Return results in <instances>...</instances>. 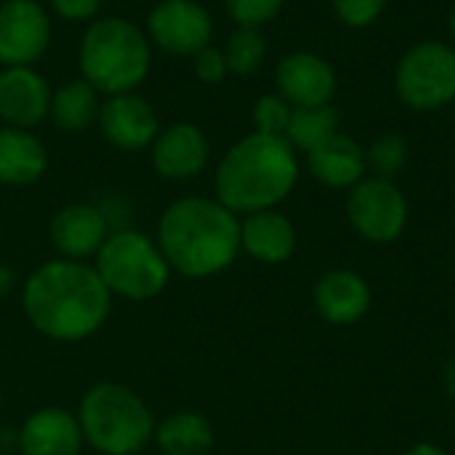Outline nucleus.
I'll use <instances>...</instances> for the list:
<instances>
[{
	"label": "nucleus",
	"instance_id": "1",
	"mask_svg": "<svg viewBox=\"0 0 455 455\" xmlns=\"http://www.w3.org/2000/svg\"><path fill=\"white\" fill-rule=\"evenodd\" d=\"M21 307L37 333L51 341L75 344L104 328L112 312V293L93 264L53 259L27 277Z\"/></svg>",
	"mask_w": 455,
	"mask_h": 455
},
{
	"label": "nucleus",
	"instance_id": "2",
	"mask_svg": "<svg viewBox=\"0 0 455 455\" xmlns=\"http://www.w3.org/2000/svg\"><path fill=\"white\" fill-rule=\"evenodd\" d=\"M157 245L171 272L192 280L213 277L240 253V219L213 197H179L157 221Z\"/></svg>",
	"mask_w": 455,
	"mask_h": 455
},
{
	"label": "nucleus",
	"instance_id": "3",
	"mask_svg": "<svg viewBox=\"0 0 455 455\" xmlns=\"http://www.w3.org/2000/svg\"><path fill=\"white\" fill-rule=\"evenodd\" d=\"M299 181V157L285 136L248 133L227 149L216 168V200L232 213L277 208Z\"/></svg>",
	"mask_w": 455,
	"mask_h": 455
},
{
	"label": "nucleus",
	"instance_id": "4",
	"mask_svg": "<svg viewBox=\"0 0 455 455\" xmlns=\"http://www.w3.org/2000/svg\"><path fill=\"white\" fill-rule=\"evenodd\" d=\"M80 77L99 93L136 91L152 67V43L141 27L123 16H101L88 21L77 48Z\"/></svg>",
	"mask_w": 455,
	"mask_h": 455
},
{
	"label": "nucleus",
	"instance_id": "5",
	"mask_svg": "<svg viewBox=\"0 0 455 455\" xmlns=\"http://www.w3.org/2000/svg\"><path fill=\"white\" fill-rule=\"evenodd\" d=\"M75 416L83 440L101 455H139L149 440H155V416L149 405L123 384H93L83 395Z\"/></svg>",
	"mask_w": 455,
	"mask_h": 455
},
{
	"label": "nucleus",
	"instance_id": "6",
	"mask_svg": "<svg viewBox=\"0 0 455 455\" xmlns=\"http://www.w3.org/2000/svg\"><path fill=\"white\" fill-rule=\"evenodd\" d=\"M93 269L112 296L128 301H149L160 296L171 280V267L157 240L136 229L109 232L96 253Z\"/></svg>",
	"mask_w": 455,
	"mask_h": 455
},
{
	"label": "nucleus",
	"instance_id": "7",
	"mask_svg": "<svg viewBox=\"0 0 455 455\" xmlns=\"http://www.w3.org/2000/svg\"><path fill=\"white\" fill-rule=\"evenodd\" d=\"M397 96L416 112L443 109L455 99V48L424 40L405 51L395 69Z\"/></svg>",
	"mask_w": 455,
	"mask_h": 455
},
{
	"label": "nucleus",
	"instance_id": "8",
	"mask_svg": "<svg viewBox=\"0 0 455 455\" xmlns=\"http://www.w3.org/2000/svg\"><path fill=\"white\" fill-rule=\"evenodd\" d=\"M347 216L360 237L376 245L395 243L408 227V200L389 179H363L349 189Z\"/></svg>",
	"mask_w": 455,
	"mask_h": 455
},
{
	"label": "nucleus",
	"instance_id": "9",
	"mask_svg": "<svg viewBox=\"0 0 455 455\" xmlns=\"http://www.w3.org/2000/svg\"><path fill=\"white\" fill-rule=\"evenodd\" d=\"M147 37L165 53L195 56L213 40V19L197 0H160L147 16Z\"/></svg>",
	"mask_w": 455,
	"mask_h": 455
},
{
	"label": "nucleus",
	"instance_id": "10",
	"mask_svg": "<svg viewBox=\"0 0 455 455\" xmlns=\"http://www.w3.org/2000/svg\"><path fill=\"white\" fill-rule=\"evenodd\" d=\"M51 45V16L40 0L0 3V64L35 67Z\"/></svg>",
	"mask_w": 455,
	"mask_h": 455
},
{
	"label": "nucleus",
	"instance_id": "11",
	"mask_svg": "<svg viewBox=\"0 0 455 455\" xmlns=\"http://www.w3.org/2000/svg\"><path fill=\"white\" fill-rule=\"evenodd\" d=\"M96 125L107 144L120 152H141L152 147L155 136L160 133L155 107L136 91L107 96L99 107Z\"/></svg>",
	"mask_w": 455,
	"mask_h": 455
},
{
	"label": "nucleus",
	"instance_id": "12",
	"mask_svg": "<svg viewBox=\"0 0 455 455\" xmlns=\"http://www.w3.org/2000/svg\"><path fill=\"white\" fill-rule=\"evenodd\" d=\"M149 149L155 171L168 181H189L200 176L211 160V141L205 131L189 120L160 128Z\"/></svg>",
	"mask_w": 455,
	"mask_h": 455
},
{
	"label": "nucleus",
	"instance_id": "13",
	"mask_svg": "<svg viewBox=\"0 0 455 455\" xmlns=\"http://www.w3.org/2000/svg\"><path fill=\"white\" fill-rule=\"evenodd\" d=\"M277 93L291 107L331 104L336 93V69L328 59L312 51H293L280 59L275 69Z\"/></svg>",
	"mask_w": 455,
	"mask_h": 455
},
{
	"label": "nucleus",
	"instance_id": "14",
	"mask_svg": "<svg viewBox=\"0 0 455 455\" xmlns=\"http://www.w3.org/2000/svg\"><path fill=\"white\" fill-rule=\"evenodd\" d=\"M48 235L59 259L85 261L91 256L96 259L99 248L107 243L109 221L101 208L91 203H69L53 213Z\"/></svg>",
	"mask_w": 455,
	"mask_h": 455
},
{
	"label": "nucleus",
	"instance_id": "15",
	"mask_svg": "<svg viewBox=\"0 0 455 455\" xmlns=\"http://www.w3.org/2000/svg\"><path fill=\"white\" fill-rule=\"evenodd\" d=\"M51 85L35 67L0 69V120L13 128L32 131L48 117Z\"/></svg>",
	"mask_w": 455,
	"mask_h": 455
},
{
	"label": "nucleus",
	"instance_id": "16",
	"mask_svg": "<svg viewBox=\"0 0 455 455\" xmlns=\"http://www.w3.org/2000/svg\"><path fill=\"white\" fill-rule=\"evenodd\" d=\"M85 445L83 429L75 413L64 408H40L19 429L21 455H80Z\"/></svg>",
	"mask_w": 455,
	"mask_h": 455
},
{
	"label": "nucleus",
	"instance_id": "17",
	"mask_svg": "<svg viewBox=\"0 0 455 455\" xmlns=\"http://www.w3.org/2000/svg\"><path fill=\"white\" fill-rule=\"evenodd\" d=\"M312 299L317 315L331 325H355L368 315L373 304V293L365 277L349 269H333L323 275Z\"/></svg>",
	"mask_w": 455,
	"mask_h": 455
},
{
	"label": "nucleus",
	"instance_id": "18",
	"mask_svg": "<svg viewBox=\"0 0 455 455\" xmlns=\"http://www.w3.org/2000/svg\"><path fill=\"white\" fill-rule=\"evenodd\" d=\"M299 235L293 221L277 208L248 213L240 221V251L261 264H285L296 251Z\"/></svg>",
	"mask_w": 455,
	"mask_h": 455
},
{
	"label": "nucleus",
	"instance_id": "19",
	"mask_svg": "<svg viewBox=\"0 0 455 455\" xmlns=\"http://www.w3.org/2000/svg\"><path fill=\"white\" fill-rule=\"evenodd\" d=\"M309 173L331 189H352L365 179V149L347 133H333L307 152Z\"/></svg>",
	"mask_w": 455,
	"mask_h": 455
},
{
	"label": "nucleus",
	"instance_id": "20",
	"mask_svg": "<svg viewBox=\"0 0 455 455\" xmlns=\"http://www.w3.org/2000/svg\"><path fill=\"white\" fill-rule=\"evenodd\" d=\"M48 168L45 144L27 128L0 125V184L29 187Z\"/></svg>",
	"mask_w": 455,
	"mask_h": 455
},
{
	"label": "nucleus",
	"instance_id": "21",
	"mask_svg": "<svg viewBox=\"0 0 455 455\" xmlns=\"http://www.w3.org/2000/svg\"><path fill=\"white\" fill-rule=\"evenodd\" d=\"M101 93L85 80V77H72L64 85H59L51 93V109L48 117L53 120V125L59 131L67 133H80L85 128H91L99 117V107H101Z\"/></svg>",
	"mask_w": 455,
	"mask_h": 455
},
{
	"label": "nucleus",
	"instance_id": "22",
	"mask_svg": "<svg viewBox=\"0 0 455 455\" xmlns=\"http://www.w3.org/2000/svg\"><path fill=\"white\" fill-rule=\"evenodd\" d=\"M155 443L160 453L168 455H205L213 443V424L195 411H179L155 427Z\"/></svg>",
	"mask_w": 455,
	"mask_h": 455
},
{
	"label": "nucleus",
	"instance_id": "23",
	"mask_svg": "<svg viewBox=\"0 0 455 455\" xmlns=\"http://www.w3.org/2000/svg\"><path fill=\"white\" fill-rule=\"evenodd\" d=\"M339 131V112L333 104L320 107H293L285 139L293 149L309 152Z\"/></svg>",
	"mask_w": 455,
	"mask_h": 455
},
{
	"label": "nucleus",
	"instance_id": "24",
	"mask_svg": "<svg viewBox=\"0 0 455 455\" xmlns=\"http://www.w3.org/2000/svg\"><path fill=\"white\" fill-rule=\"evenodd\" d=\"M221 51H224L229 72H235V75H253V72L261 69V64L267 59V40L253 27H237L227 37Z\"/></svg>",
	"mask_w": 455,
	"mask_h": 455
},
{
	"label": "nucleus",
	"instance_id": "25",
	"mask_svg": "<svg viewBox=\"0 0 455 455\" xmlns=\"http://www.w3.org/2000/svg\"><path fill=\"white\" fill-rule=\"evenodd\" d=\"M408 163V141L400 133H384L365 149V165L376 179H395Z\"/></svg>",
	"mask_w": 455,
	"mask_h": 455
},
{
	"label": "nucleus",
	"instance_id": "26",
	"mask_svg": "<svg viewBox=\"0 0 455 455\" xmlns=\"http://www.w3.org/2000/svg\"><path fill=\"white\" fill-rule=\"evenodd\" d=\"M291 112H293V107L280 93H264L253 104V125H256V133L285 136L288 123H291Z\"/></svg>",
	"mask_w": 455,
	"mask_h": 455
},
{
	"label": "nucleus",
	"instance_id": "27",
	"mask_svg": "<svg viewBox=\"0 0 455 455\" xmlns=\"http://www.w3.org/2000/svg\"><path fill=\"white\" fill-rule=\"evenodd\" d=\"M224 5H227V13L235 19L237 27L261 29L264 24L277 19L285 0H224Z\"/></svg>",
	"mask_w": 455,
	"mask_h": 455
},
{
	"label": "nucleus",
	"instance_id": "28",
	"mask_svg": "<svg viewBox=\"0 0 455 455\" xmlns=\"http://www.w3.org/2000/svg\"><path fill=\"white\" fill-rule=\"evenodd\" d=\"M331 3H333L336 16L347 27L363 29V27H371L384 13L389 0H331Z\"/></svg>",
	"mask_w": 455,
	"mask_h": 455
},
{
	"label": "nucleus",
	"instance_id": "29",
	"mask_svg": "<svg viewBox=\"0 0 455 455\" xmlns=\"http://www.w3.org/2000/svg\"><path fill=\"white\" fill-rule=\"evenodd\" d=\"M192 69H195V77L200 83H205V85H216L229 75L224 51L216 48V45H205L203 51H197L192 56Z\"/></svg>",
	"mask_w": 455,
	"mask_h": 455
},
{
	"label": "nucleus",
	"instance_id": "30",
	"mask_svg": "<svg viewBox=\"0 0 455 455\" xmlns=\"http://www.w3.org/2000/svg\"><path fill=\"white\" fill-rule=\"evenodd\" d=\"M48 3L59 19L80 24V21H93L101 11L104 0H48Z\"/></svg>",
	"mask_w": 455,
	"mask_h": 455
},
{
	"label": "nucleus",
	"instance_id": "31",
	"mask_svg": "<svg viewBox=\"0 0 455 455\" xmlns=\"http://www.w3.org/2000/svg\"><path fill=\"white\" fill-rule=\"evenodd\" d=\"M443 384H445L448 397L455 403V357H451V360H448V365L443 368Z\"/></svg>",
	"mask_w": 455,
	"mask_h": 455
},
{
	"label": "nucleus",
	"instance_id": "32",
	"mask_svg": "<svg viewBox=\"0 0 455 455\" xmlns=\"http://www.w3.org/2000/svg\"><path fill=\"white\" fill-rule=\"evenodd\" d=\"M13 285H16L13 272H11L8 267H3V264H0V296H8V293L13 291Z\"/></svg>",
	"mask_w": 455,
	"mask_h": 455
},
{
	"label": "nucleus",
	"instance_id": "33",
	"mask_svg": "<svg viewBox=\"0 0 455 455\" xmlns=\"http://www.w3.org/2000/svg\"><path fill=\"white\" fill-rule=\"evenodd\" d=\"M405 455H448L443 448H437V445H429V443H419V445H413L411 451Z\"/></svg>",
	"mask_w": 455,
	"mask_h": 455
},
{
	"label": "nucleus",
	"instance_id": "34",
	"mask_svg": "<svg viewBox=\"0 0 455 455\" xmlns=\"http://www.w3.org/2000/svg\"><path fill=\"white\" fill-rule=\"evenodd\" d=\"M448 29H451V40H453V48H455V8L451 11V19H448Z\"/></svg>",
	"mask_w": 455,
	"mask_h": 455
},
{
	"label": "nucleus",
	"instance_id": "35",
	"mask_svg": "<svg viewBox=\"0 0 455 455\" xmlns=\"http://www.w3.org/2000/svg\"><path fill=\"white\" fill-rule=\"evenodd\" d=\"M0 405H3V392H0Z\"/></svg>",
	"mask_w": 455,
	"mask_h": 455
},
{
	"label": "nucleus",
	"instance_id": "36",
	"mask_svg": "<svg viewBox=\"0 0 455 455\" xmlns=\"http://www.w3.org/2000/svg\"><path fill=\"white\" fill-rule=\"evenodd\" d=\"M160 455H168V453H160Z\"/></svg>",
	"mask_w": 455,
	"mask_h": 455
},
{
	"label": "nucleus",
	"instance_id": "37",
	"mask_svg": "<svg viewBox=\"0 0 455 455\" xmlns=\"http://www.w3.org/2000/svg\"><path fill=\"white\" fill-rule=\"evenodd\" d=\"M5 455H8V453H5Z\"/></svg>",
	"mask_w": 455,
	"mask_h": 455
}]
</instances>
